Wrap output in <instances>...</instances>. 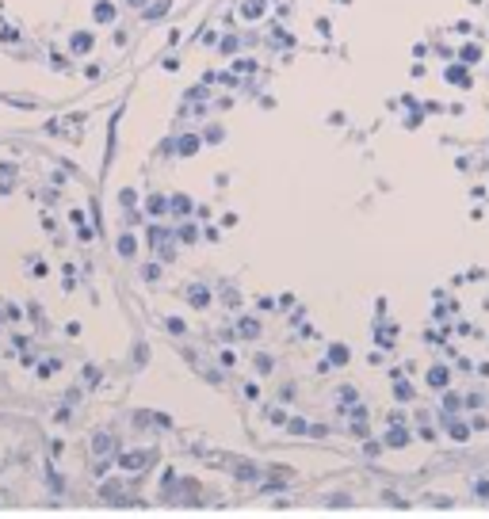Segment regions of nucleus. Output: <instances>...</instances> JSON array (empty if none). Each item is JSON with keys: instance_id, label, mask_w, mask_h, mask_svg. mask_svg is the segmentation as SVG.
Listing matches in <instances>:
<instances>
[]
</instances>
